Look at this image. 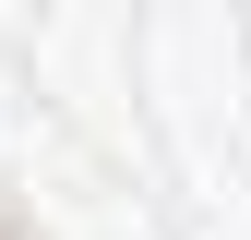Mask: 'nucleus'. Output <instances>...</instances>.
<instances>
[]
</instances>
